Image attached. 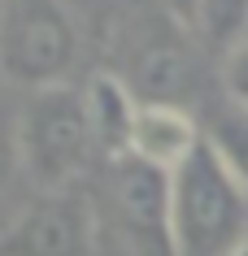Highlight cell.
<instances>
[{
    "mask_svg": "<svg viewBox=\"0 0 248 256\" xmlns=\"http://www.w3.org/2000/svg\"><path fill=\"white\" fill-rule=\"evenodd\" d=\"M165 234L170 256H239L248 243V187L209 135L170 174Z\"/></svg>",
    "mask_w": 248,
    "mask_h": 256,
    "instance_id": "6da1fadb",
    "label": "cell"
},
{
    "mask_svg": "<svg viewBox=\"0 0 248 256\" xmlns=\"http://www.w3.org/2000/svg\"><path fill=\"white\" fill-rule=\"evenodd\" d=\"M96 135L87 122L83 87H44L31 92L18 113V161L44 191L74 187L87 161L96 156Z\"/></svg>",
    "mask_w": 248,
    "mask_h": 256,
    "instance_id": "7a4b0ae2",
    "label": "cell"
},
{
    "mask_svg": "<svg viewBox=\"0 0 248 256\" xmlns=\"http://www.w3.org/2000/svg\"><path fill=\"white\" fill-rule=\"evenodd\" d=\"M79 48L66 0H0V74L14 87H61L79 66Z\"/></svg>",
    "mask_w": 248,
    "mask_h": 256,
    "instance_id": "3957f363",
    "label": "cell"
},
{
    "mask_svg": "<svg viewBox=\"0 0 248 256\" xmlns=\"http://www.w3.org/2000/svg\"><path fill=\"white\" fill-rule=\"evenodd\" d=\"M100 217L83 191H40L0 230V256H96Z\"/></svg>",
    "mask_w": 248,
    "mask_h": 256,
    "instance_id": "277c9868",
    "label": "cell"
},
{
    "mask_svg": "<svg viewBox=\"0 0 248 256\" xmlns=\"http://www.w3.org/2000/svg\"><path fill=\"white\" fill-rule=\"evenodd\" d=\"M200 144H205V130L196 126V118L179 100H139L131 139H126V156L157 170V174H174Z\"/></svg>",
    "mask_w": 248,
    "mask_h": 256,
    "instance_id": "5b68a950",
    "label": "cell"
},
{
    "mask_svg": "<svg viewBox=\"0 0 248 256\" xmlns=\"http://www.w3.org/2000/svg\"><path fill=\"white\" fill-rule=\"evenodd\" d=\"M83 104H87V122H92V135L96 148L113 161L126 156V139H131V122H135L139 96L113 74H96V78L83 87Z\"/></svg>",
    "mask_w": 248,
    "mask_h": 256,
    "instance_id": "8992f818",
    "label": "cell"
},
{
    "mask_svg": "<svg viewBox=\"0 0 248 256\" xmlns=\"http://www.w3.org/2000/svg\"><path fill=\"white\" fill-rule=\"evenodd\" d=\"M192 26L200 30V40L231 52L235 44L248 40V0H196Z\"/></svg>",
    "mask_w": 248,
    "mask_h": 256,
    "instance_id": "52a82bcc",
    "label": "cell"
},
{
    "mask_svg": "<svg viewBox=\"0 0 248 256\" xmlns=\"http://www.w3.org/2000/svg\"><path fill=\"white\" fill-rule=\"evenodd\" d=\"M209 139H213V148L226 156V165L235 170V178L248 187V113H239V108L226 113V118L213 126Z\"/></svg>",
    "mask_w": 248,
    "mask_h": 256,
    "instance_id": "ba28073f",
    "label": "cell"
},
{
    "mask_svg": "<svg viewBox=\"0 0 248 256\" xmlns=\"http://www.w3.org/2000/svg\"><path fill=\"white\" fill-rule=\"evenodd\" d=\"M222 87L231 96V104L239 113H248V40L226 52V61H222Z\"/></svg>",
    "mask_w": 248,
    "mask_h": 256,
    "instance_id": "9c48e42d",
    "label": "cell"
},
{
    "mask_svg": "<svg viewBox=\"0 0 248 256\" xmlns=\"http://www.w3.org/2000/svg\"><path fill=\"white\" fill-rule=\"evenodd\" d=\"M14 165H18V122H9L0 108V187L9 182Z\"/></svg>",
    "mask_w": 248,
    "mask_h": 256,
    "instance_id": "30bf717a",
    "label": "cell"
},
{
    "mask_svg": "<svg viewBox=\"0 0 248 256\" xmlns=\"http://www.w3.org/2000/svg\"><path fill=\"white\" fill-rule=\"evenodd\" d=\"M165 4V14H174L179 22H187L192 26V18H196V0H161Z\"/></svg>",
    "mask_w": 248,
    "mask_h": 256,
    "instance_id": "8fae6325",
    "label": "cell"
},
{
    "mask_svg": "<svg viewBox=\"0 0 248 256\" xmlns=\"http://www.w3.org/2000/svg\"><path fill=\"white\" fill-rule=\"evenodd\" d=\"M239 256H248V243H244V252H239Z\"/></svg>",
    "mask_w": 248,
    "mask_h": 256,
    "instance_id": "7c38bea8",
    "label": "cell"
}]
</instances>
